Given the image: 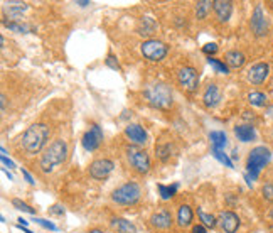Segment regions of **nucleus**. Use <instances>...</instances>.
Returning a JSON list of instances; mask_svg holds the SVG:
<instances>
[{
	"instance_id": "1",
	"label": "nucleus",
	"mask_w": 273,
	"mask_h": 233,
	"mask_svg": "<svg viewBox=\"0 0 273 233\" xmlns=\"http://www.w3.org/2000/svg\"><path fill=\"white\" fill-rule=\"evenodd\" d=\"M49 127L46 124H34L24 132L22 136V149L27 154H39L47 144Z\"/></svg>"
},
{
	"instance_id": "2",
	"label": "nucleus",
	"mask_w": 273,
	"mask_h": 233,
	"mask_svg": "<svg viewBox=\"0 0 273 233\" xmlns=\"http://www.w3.org/2000/svg\"><path fill=\"white\" fill-rule=\"evenodd\" d=\"M68 157V144L63 139H56L51 145L44 150L42 157H40V169L44 173H52L58 166L63 164Z\"/></svg>"
},
{
	"instance_id": "3",
	"label": "nucleus",
	"mask_w": 273,
	"mask_h": 233,
	"mask_svg": "<svg viewBox=\"0 0 273 233\" xmlns=\"http://www.w3.org/2000/svg\"><path fill=\"white\" fill-rule=\"evenodd\" d=\"M145 98L154 108H158V110L170 108L174 101L172 90H170V87H167L165 83L150 85V87L145 90Z\"/></svg>"
},
{
	"instance_id": "4",
	"label": "nucleus",
	"mask_w": 273,
	"mask_h": 233,
	"mask_svg": "<svg viewBox=\"0 0 273 233\" xmlns=\"http://www.w3.org/2000/svg\"><path fill=\"white\" fill-rule=\"evenodd\" d=\"M272 161V150L265 145H258L255 147L250 152L246 159V171L248 176H251V179H258L260 173L268 162Z\"/></svg>"
},
{
	"instance_id": "5",
	"label": "nucleus",
	"mask_w": 273,
	"mask_h": 233,
	"mask_svg": "<svg viewBox=\"0 0 273 233\" xmlns=\"http://www.w3.org/2000/svg\"><path fill=\"white\" fill-rule=\"evenodd\" d=\"M142 198V187L138 183L128 181L125 185H121L120 187H117L112 193V201L121 206H132L140 201Z\"/></svg>"
},
{
	"instance_id": "6",
	"label": "nucleus",
	"mask_w": 273,
	"mask_h": 233,
	"mask_svg": "<svg viewBox=\"0 0 273 233\" xmlns=\"http://www.w3.org/2000/svg\"><path fill=\"white\" fill-rule=\"evenodd\" d=\"M125 155H127L130 166L133 167V171H137L138 174H147L152 167L149 154L144 149H140L138 145H130L125 149Z\"/></svg>"
},
{
	"instance_id": "7",
	"label": "nucleus",
	"mask_w": 273,
	"mask_h": 233,
	"mask_svg": "<svg viewBox=\"0 0 273 233\" xmlns=\"http://www.w3.org/2000/svg\"><path fill=\"white\" fill-rule=\"evenodd\" d=\"M140 51L145 59L152 61V63H158V61H162L167 56L169 47H167L165 43H162L158 39H147L142 43Z\"/></svg>"
},
{
	"instance_id": "8",
	"label": "nucleus",
	"mask_w": 273,
	"mask_h": 233,
	"mask_svg": "<svg viewBox=\"0 0 273 233\" xmlns=\"http://www.w3.org/2000/svg\"><path fill=\"white\" fill-rule=\"evenodd\" d=\"M177 80H179V85L189 93H194L199 87V73L193 66H184L179 69Z\"/></svg>"
},
{
	"instance_id": "9",
	"label": "nucleus",
	"mask_w": 273,
	"mask_h": 233,
	"mask_svg": "<svg viewBox=\"0 0 273 233\" xmlns=\"http://www.w3.org/2000/svg\"><path fill=\"white\" fill-rule=\"evenodd\" d=\"M250 27H251V31H253V34L256 36V38H263V36L268 34L270 26H268V20H267V17H265V12L262 9V5L255 7L253 14H251Z\"/></svg>"
},
{
	"instance_id": "10",
	"label": "nucleus",
	"mask_w": 273,
	"mask_h": 233,
	"mask_svg": "<svg viewBox=\"0 0 273 233\" xmlns=\"http://www.w3.org/2000/svg\"><path fill=\"white\" fill-rule=\"evenodd\" d=\"M101 142H103V130H101L100 125H91L88 132L83 136V139H81V145L88 152L96 150L101 145Z\"/></svg>"
},
{
	"instance_id": "11",
	"label": "nucleus",
	"mask_w": 273,
	"mask_h": 233,
	"mask_svg": "<svg viewBox=\"0 0 273 233\" xmlns=\"http://www.w3.org/2000/svg\"><path fill=\"white\" fill-rule=\"evenodd\" d=\"M113 169H115V162L113 161H110V159H96V161H93L89 164V176L100 181V179L108 178L113 173Z\"/></svg>"
},
{
	"instance_id": "12",
	"label": "nucleus",
	"mask_w": 273,
	"mask_h": 233,
	"mask_svg": "<svg viewBox=\"0 0 273 233\" xmlns=\"http://www.w3.org/2000/svg\"><path fill=\"white\" fill-rule=\"evenodd\" d=\"M218 223H219V227L223 228V232L236 233V232H238L239 223H241V222H239V216L236 215L234 211L226 210V211H221V213H219Z\"/></svg>"
},
{
	"instance_id": "13",
	"label": "nucleus",
	"mask_w": 273,
	"mask_h": 233,
	"mask_svg": "<svg viewBox=\"0 0 273 233\" xmlns=\"http://www.w3.org/2000/svg\"><path fill=\"white\" fill-rule=\"evenodd\" d=\"M268 75H270V66H268V63H256L248 69V73H246L248 81H250L251 85L265 83Z\"/></svg>"
},
{
	"instance_id": "14",
	"label": "nucleus",
	"mask_w": 273,
	"mask_h": 233,
	"mask_svg": "<svg viewBox=\"0 0 273 233\" xmlns=\"http://www.w3.org/2000/svg\"><path fill=\"white\" fill-rule=\"evenodd\" d=\"M150 225L157 230H169L172 227V213L165 208L154 211L152 216H150Z\"/></svg>"
},
{
	"instance_id": "15",
	"label": "nucleus",
	"mask_w": 273,
	"mask_h": 233,
	"mask_svg": "<svg viewBox=\"0 0 273 233\" xmlns=\"http://www.w3.org/2000/svg\"><path fill=\"white\" fill-rule=\"evenodd\" d=\"M125 136H127L130 139V142H133L135 145H144L147 142V139H149L145 129L142 125H138V124L127 125V129H125Z\"/></svg>"
},
{
	"instance_id": "16",
	"label": "nucleus",
	"mask_w": 273,
	"mask_h": 233,
	"mask_svg": "<svg viewBox=\"0 0 273 233\" xmlns=\"http://www.w3.org/2000/svg\"><path fill=\"white\" fill-rule=\"evenodd\" d=\"M213 10L218 17L219 22H228L233 14V3L228 0H214L213 2Z\"/></svg>"
},
{
	"instance_id": "17",
	"label": "nucleus",
	"mask_w": 273,
	"mask_h": 233,
	"mask_svg": "<svg viewBox=\"0 0 273 233\" xmlns=\"http://www.w3.org/2000/svg\"><path fill=\"white\" fill-rule=\"evenodd\" d=\"M202 101L207 108H214L218 107V103L221 101V90L216 83H209L207 88L204 90V95H202Z\"/></svg>"
},
{
	"instance_id": "18",
	"label": "nucleus",
	"mask_w": 273,
	"mask_h": 233,
	"mask_svg": "<svg viewBox=\"0 0 273 233\" xmlns=\"http://www.w3.org/2000/svg\"><path fill=\"white\" fill-rule=\"evenodd\" d=\"M110 225H112V228L117 233H137L135 225L127 218H118L117 216V218H113L112 222H110Z\"/></svg>"
},
{
	"instance_id": "19",
	"label": "nucleus",
	"mask_w": 273,
	"mask_h": 233,
	"mask_svg": "<svg viewBox=\"0 0 273 233\" xmlns=\"http://www.w3.org/2000/svg\"><path fill=\"white\" fill-rule=\"evenodd\" d=\"M193 218H194V213H193V210H191L189 204H181L177 210L179 227H182V228L191 227V225H193Z\"/></svg>"
},
{
	"instance_id": "20",
	"label": "nucleus",
	"mask_w": 273,
	"mask_h": 233,
	"mask_svg": "<svg viewBox=\"0 0 273 233\" xmlns=\"http://www.w3.org/2000/svg\"><path fill=\"white\" fill-rule=\"evenodd\" d=\"M234 136L238 137V140L241 142H251L256 139V132L251 125L244 124V125H236L234 127Z\"/></svg>"
},
{
	"instance_id": "21",
	"label": "nucleus",
	"mask_w": 273,
	"mask_h": 233,
	"mask_svg": "<svg viewBox=\"0 0 273 233\" xmlns=\"http://www.w3.org/2000/svg\"><path fill=\"white\" fill-rule=\"evenodd\" d=\"M244 61H246V58H244L243 52L239 51H228L226 52V64L230 68H241L244 64Z\"/></svg>"
},
{
	"instance_id": "22",
	"label": "nucleus",
	"mask_w": 273,
	"mask_h": 233,
	"mask_svg": "<svg viewBox=\"0 0 273 233\" xmlns=\"http://www.w3.org/2000/svg\"><path fill=\"white\" fill-rule=\"evenodd\" d=\"M157 29V24L152 17H144L140 20V26H138V34L142 36H150L154 34Z\"/></svg>"
},
{
	"instance_id": "23",
	"label": "nucleus",
	"mask_w": 273,
	"mask_h": 233,
	"mask_svg": "<svg viewBox=\"0 0 273 233\" xmlns=\"http://www.w3.org/2000/svg\"><path fill=\"white\" fill-rule=\"evenodd\" d=\"M209 140L213 144V149H218V150H223L228 142V137L225 132H211L209 134Z\"/></svg>"
},
{
	"instance_id": "24",
	"label": "nucleus",
	"mask_w": 273,
	"mask_h": 233,
	"mask_svg": "<svg viewBox=\"0 0 273 233\" xmlns=\"http://www.w3.org/2000/svg\"><path fill=\"white\" fill-rule=\"evenodd\" d=\"M211 7H213V2H207V0H201V2L195 3V17L199 20H204L209 14Z\"/></svg>"
},
{
	"instance_id": "25",
	"label": "nucleus",
	"mask_w": 273,
	"mask_h": 233,
	"mask_svg": "<svg viewBox=\"0 0 273 233\" xmlns=\"http://www.w3.org/2000/svg\"><path fill=\"white\" fill-rule=\"evenodd\" d=\"M267 95L262 92H251L250 95H248V101H250L253 107H265L267 105Z\"/></svg>"
},
{
	"instance_id": "26",
	"label": "nucleus",
	"mask_w": 273,
	"mask_h": 233,
	"mask_svg": "<svg viewBox=\"0 0 273 233\" xmlns=\"http://www.w3.org/2000/svg\"><path fill=\"white\" fill-rule=\"evenodd\" d=\"M197 216H199V220L202 222V225H206V227H209V228H214L216 225H218V220H216L213 215L202 211L201 208H197Z\"/></svg>"
},
{
	"instance_id": "27",
	"label": "nucleus",
	"mask_w": 273,
	"mask_h": 233,
	"mask_svg": "<svg viewBox=\"0 0 273 233\" xmlns=\"http://www.w3.org/2000/svg\"><path fill=\"white\" fill-rule=\"evenodd\" d=\"M156 152H157V157L160 159V161L167 162L170 159V152H172V147H170V144H164V145H157L156 147Z\"/></svg>"
},
{
	"instance_id": "28",
	"label": "nucleus",
	"mask_w": 273,
	"mask_h": 233,
	"mask_svg": "<svg viewBox=\"0 0 273 233\" xmlns=\"http://www.w3.org/2000/svg\"><path fill=\"white\" fill-rule=\"evenodd\" d=\"M158 187V193H160V198L162 199H170L177 191V185H172V186H164V185H157Z\"/></svg>"
},
{
	"instance_id": "29",
	"label": "nucleus",
	"mask_w": 273,
	"mask_h": 233,
	"mask_svg": "<svg viewBox=\"0 0 273 233\" xmlns=\"http://www.w3.org/2000/svg\"><path fill=\"white\" fill-rule=\"evenodd\" d=\"M207 63H209L218 73H223V75H228V73H230V66H228L226 63H223V61H219L216 58H207Z\"/></svg>"
},
{
	"instance_id": "30",
	"label": "nucleus",
	"mask_w": 273,
	"mask_h": 233,
	"mask_svg": "<svg viewBox=\"0 0 273 233\" xmlns=\"http://www.w3.org/2000/svg\"><path fill=\"white\" fill-rule=\"evenodd\" d=\"M211 154L214 155L216 159H218L219 162H221V164H225L226 167H233V161H231L230 157H228V155L223 152V150H218V149H213L211 150Z\"/></svg>"
},
{
	"instance_id": "31",
	"label": "nucleus",
	"mask_w": 273,
	"mask_h": 233,
	"mask_svg": "<svg viewBox=\"0 0 273 233\" xmlns=\"http://www.w3.org/2000/svg\"><path fill=\"white\" fill-rule=\"evenodd\" d=\"M9 14L12 15H17V14H22V12L27 10V3H22V2H9Z\"/></svg>"
},
{
	"instance_id": "32",
	"label": "nucleus",
	"mask_w": 273,
	"mask_h": 233,
	"mask_svg": "<svg viewBox=\"0 0 273 233\" xmlns=\"http://www.w3.org/2000/svg\"><path fill=\"white\" fill-rule=\"evenodd\" d=\"M12 204H14V206L17 208V210H20V211H26V213L36 215V210H34V208H31L27 203L20 201V199H17V198H14V199H12Z\"/></svg>"
},
{
	"instance_id": "33",
	"label": "nucleus",
	"mask_w": 273,
	"mask_h": 233,
	"mask_svg": "<svg viewBox=\"0 0 273 233\" xmlns=\"http://www.w3.org/2000/svg\"><path fill=\"white\" fill-rule=\"evenodd\" d=\"M262 194H263V198L267 199V201L273 203V185L272 183H265L263 187H262Z\"/></svg>"
},
{
	"instance_id": "34",
	"label": "nucleus",
	"mask_w": 273,
	"mask_h": 233,
	"mask_svg": "<svg viewBox=\"0 0 273 233\" xmlns=\"http://www.w3.org/2000/svg\"><path fill=\"white\" fill-rule=\"evenodd\" d=\"M5 27H9L10 31H15V32H27V27L24 24H17V22H5Z\"/></svg>"
},
{
	"instance_id": "35",
	"label": "nucleus",
	"mask_w": 273,
	"mask_h": 233,
	"mask_svg": "<svg viewBox=\"0 0 273 233\" xmlns=\"http://www.w3.org/2000/svg\"><path fill=\"white\" fill-rule=\"evenodd\" d=\"M202 52H206V54H209V58H213V54L218 52V44L216 43H209L206 44L204 47H202Z\"/></svg>"
},
{
	"instance_id": "36",
	"label": "nucleus",
	"mask_w": 273,
	"mask_h": 233,
	"mask_svg": "<svg viewBox=\"0 0 273 233\" xmlns=\"http://www.w3.org/2000/svg\"><path fill=\"white\" fill-rule=\"evenodd\" d=\"M34 222H36V223H39V225H42V227H44V228H47V230H52V232L58 230V227H56L54 223L47 222V220H44V218H34Z\"/></svg>"
},
{
	"instance_id": "37",
	"label": "nucleus",
	"mask_w": 273,
	"mask_h": 233,
	"mask_svg": "<svg viewBox=\"0 0 273 233\" xmlns=\"http://www.w3.org/2000/svg\"><path fill=\"white\" fill-rule=\"evenodd\" d=\"M107 66H110V68H113V69H118L120 71V64H118V61L115 59V56L113 54H108V58H107Z\"/></svg>"
},
{
	"instance_id": "38",
	"label": "nucleus",
	"mask_w": 273,
	"mask_h": 233,
	"mask_svg": "<svg viewBox=\"0 0 273 233\" xmlns=\"http://www.w3.org/2000/svg\"><path fill=\"white\" fill-rule=\"evenodd\" d=\"M49 213H51V215L63 216V215H64V208L61 206V204H52V206L49 208Z\"/></svg>"
},
{
	"instance_id": "39",
	"label": "nucleus",
	"mask_w": 273,
	"mask_h": 233,
	"mask_svg": "<svg viewBox=\"0 0 273 233\" xmlns=\"http://www.w3.org/2000/svg\"><path fill=\"white\" fill-rule=\"evenodd\" d=\"M2 164H3V166H7V167H9V169H14V167H15L14 162H12L10 159H7V155H2Z\"/></svg>"
},
{
	"instance_id": "40",
	"label": "nucleus",
	"mask_w": 273,
	"mask_h": 233,
	"mask_svg": "<svg viewBox=\"0 0 273 233\" xmlns=\"http://www.w3.org/2000/svg\"><path fill=\"white\" fill-rule=\"evenodd\" d=\"M193 233H207V232L202 225H195V227H193Z\"/></svg>"
},
{
	"instance_id": "41",
	"label": "nucleus",
	"mask_w": 273,
	"mask_h": 233,
	"mask_svg": "<svg viewBox=\"0 0 273 233\" xmlns=\"http://www.w3.org/2000/svg\"><path fill=\"white\" fill-rule=\"evenodd\" d=\"M22 176L27 179V183H29V185H34V179H32V176H31L29 173H27L26 169H22Z\"/></svg>"
},
{
	"instance_id": "42",
	"label": "nucleus",
	"mask_w": 273,
	"mask_h": 233,
	"mask_svg": "<svg viewBox=\"0 0 273 233\" xmlns=\"http://www.w3.org/2000/svg\"><path fill=\"white\" fill-rule=\"evenodd\" d=\"M0 103H2V112H5V105H7V96L0 95Z\"/></svg>"
},
{
	"instance_id": "43",
	"label": "nucleus",
	"mask_w": 273,
	"mask_h": 233,
	"mask_svg": "<svg viewBox=\"0 0 273 233\" xmlns=\"http://www.w3.org/2000/svg\"><path fill=\"white\" fill-rule=\"evenodd\" d=\"M267 115L270 117V118H273V105H272V107L267 108Z\"/></svg>"
},
{
	"instance_id": "44",
	"label": "nucleus",
	"mask_w": 273,
	"mask_h": 233,
	"mask_svg": "<svg viewBox=\"0 0 273 233\" xmlns=\"http://www.w3.org/2000/svg\"><path fill=\"white\" fill-rule=\"evenodd\" d=\"M88 233H107V232H103V230H100V228H93V230H89Z\"/></svg>"
},
{
	"instance_id": "45",
	"label": "nucleus",
	"mask_w": 273,
	"mask_h": 233,
	"mask_svg": "<svg viewBox=\"0 0 273 233\" xmlns=\"http://www.w3.org/2000/svg\"><path fill=\"white\" fill-rule=\"evenodd\" d=\"M19 222H20L22 227H27V225H29V222H27V220H24V218H19Z\"/></svg>"
},
{
	"instance_id": "46",
	"label": "nucleus",
	"mask_w": 273,
	"mask_h": 233,
	"mask_svg": "<svg viewBox=\"0 0 273 233\" xmlns=\"http://www.w3.org/2000/svg\"><path fill=\"white\" fill-rule=\"evenodd\" d=\"M76 5H81V7H86V5H89V2H76Z\"/></svg>"
},
{
	"instance_id": "47",
	"label": "nucleus",
	"mask_w": 273,
	"mask_h": 233,
	"mask_svg": "<svg viewBox=\"0 0 273 233\" xmlns=\"http://www.w3.org/2000/svg\"><path fill=\"white\" fill-rule=\"evenodd\" d=\"M5 174H7V178H9V179H10V181H12V179H14V176H12V174L9 173V171H5Z\"/></svg>"
},
{
	"instance_id": "48",
	"label": "nucleus",
	"mask_w": 273,
	"mask_h": 233,
	"mask_svg": "<svg viewBox=\"0 0 273 233\" xmlns=\"http://www.w3.org/2000/svg\"><path fill=\"white\" fill-rule=\"evenodd\" d=\"M270 218H273V208H272V210H270Z\"/></svg>"
},
{
	"instance_id": "49",
	"label": "nucleus",
	"mask_w": 273,
	"mask_h": 233,
	"mask_svg": "<svg viewBox=\"0 0 273 233\" xmlns=\"http://www.w3.org/2000/svg\"><path fill=\"white\" fill-rule=\"evenodd\" d=\"M107 233H117V232H107Z\"/></svg>"
},
{
	"instance_id": "50",
	"label": "nucleus",
	"mask_w": 273,
	"mask_h": 233,
	"mask_svg": "<svg viewBox=\"0 0 273 233\" xmlns=\"http://www.w3.org/2000/svg\"><path fill=\"white\" fill-rule=\"evenodd\" d=\"M272 7H273V2H272Z\"/></svg>"
}]
</instances>
